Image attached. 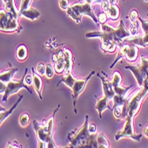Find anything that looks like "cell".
<instances>
[{
    "instance_id": "484cf974",
    "label": "cell",
    "mask_w": 148,
    "mask_h": 148,
    "mask_svg": "<svg viewBox=\"0 0 148 148\" xmlns=\"http://www.w3.org/2000/svg\"><path fill=\"white\" fill-rule=\"evenodd\" d=\"M138 66L140 68V69L142 70V72L145 75V76L146 77L148 75V59H146L144 56H141V62L138 65Z\"/></svg>"
},
{
    "instance_id": "d4e9b609",
    "label": "cell",
    "mask_w": 148,
    "mask_h": 148,
    "mask_svg": "<svg viewBox=\"0 0 148 148\" xmlns=\"http://www.w3.org/2000/svg\"><path fill=\"white\" fill-rule=\"evenodd\" d=\"M19 122L21 126L22 127H26L28 126L30 123V115L29 113H23L21 114L20 118H19Z\"/></svg>"
},
{
    "instance_id": "cb8c5ba5",
    "label": "cell",
    "mask_w": 148,
    "mask_h": 148,
    "mask_svg": "<svg viewBox=\"0 0 148 148\" xmlns=\"http://www.w3.org/2000/svg\"><path fill=\"white\" fill-rule=\"evenodd\" d=\"M111 82H112V84H113L114 88L122 85L123 77H122V75H121V73L119 71H115V72L113 73V77H112Z\"/></svg>"
},
{
    "instance_id": "7a4b0ae2",
    "label": "cell",
    "mask_w": 148,
    "mask_h": 148,
    "mask_svg": "<svg viewBox=\"0 0 148 148\" xmlns=\"http://www.w3.org/2000/svg\"><path fill=\"white\" fill-rule=\"evenodd\" d=\"M89 115H85V122L83 126L69 133L68 139L69 140V147L81 148H98L97 133H90L89 131Z\"/></svg>"
},
{
    "instance_id": "5b68a950",
    "label": "cell",
    "mask_w": 148,
    "mask_h": 148,
    "mask_svg": "<svg viewBox=\"0 0 148 148\" xmlns=\"http://www.w3.org/2000/svg\"><path fill=\"white\" fill-rule=\"evenodd\" d=\"M33 127L38 139V147H58L53 141V135L47 131L43 123H39L36 120L33 121Z\"/></svg>"
},
{
    "instance_id": "ffe728a7",
    "label": "cell",
    "mask_w": 148,
    "mask_h": 148,
    "mask_svg": "<svg viewBox=\"0 0 148 148\" xmlns=\"http://www.w3.org/2000/svg\"><path fill=\"white\" fill-rule=\"evenodd\" d=\"M22 99H23V95H19L18 100L16 101V103H15L14 105H13V106L11 107L10 109H8V110H4V109H3V111L1 110V114H0V123H1V125H2V123L5 122V120L13 113V111H14V109L18 106L19 103L22 100Z\"/></svg>"
},
{
    "instance_id": "d590c367",
    "label": "cell",
    "mask_w": 148,
    "mask_h": 148,
    "mask_svg": "<svg viewBox=\"0 0 148 148\" xmlns=\"http://www.w3.org/2000/svg\"><path fill=\"white\" fill-rule=\"evenodd\" d=\"M84 1H86L90 4H92V3H102L103 0H84Z\"/></svg>"
},
{
    "instance_id": "f546056e",
    "label": "cell",
    "mask_w": 148,
    "mask_h": 148,
    "mask_svg": "<svg viewBox=\"0 0 148 148\" xmlns=\"http://www.w3.org/2000/svg\"><path fill=\"white\" fill-rule=\"evenodd\" d=\"M45 70H46V65H45L42 62L37 65V66H36L37 74H39L40 75H45Z\"/></svg>"
},
{
    "instance_id": "d6986e66",
    "label": "cell",
    "mask_w": 148,
    "mask_h": 148,
    "mask_svg": "<svg viewBox=\"0 0 148 148\" xmlns=\"http://www.w3.org/2000/svg\"><path fill=\"white\" fill-rule=\"evenodd\" d=\"M107 15H108V18L111 19L112 21H116L119 19L120 17V10L117 5H111L107 7L105 11H104Z\"/></svg>"
},
{
    "instance_id": "6da1fadb",
    "label": "cell",
    "mask_w": 148,
    "mask_h": 148,
    "mask_svg": "<svg viewBox=\"0 0 148 148\" xmlns=\"http://www.w3.org/2000/svg\"><path fill=\"white\" fill-rule=\"evenodd\" d=\"M87 38L100 37L101 38V50L106 53H113L115 51L118 46L123 43V41L132 36L130 31H129L123 21H120L117 29L113 28L107 24L101 25V31H92L85 35Z\"/></svg>"
},
{
    "instance_id": "ab89813d",
    "label": "cell",
    "mask_w": 148,
    "mask_h": 148,
    "mask_svg": "<svg viewBox=\"0 0 148 148\" xmlns=\"http://www.w3.org/2000/svg\"><path fill=\"white\" fill-rule=\"evenodd\" d=\"M123 1H125V0H123Z\"/></svg>"
},
{
    "instance_id": "ac0fdd59",
    "label": "cell",
    "mask_w": 148,
    "mask_h": 148,
    "mask_svg": "<svg viewBox=\"0 0 148 148\" xmlns=\"http://www.w3.org/2000/svg\"><path fill=\"white\" fill-rule=\"evenodd\" d=\"M18 70L19 69H9L8 70L1 72V74H0V82L7 84L13 79V76H14L16 72H18Z\"/></svg>"
},
{
    "instance_id": "83f0119b",
    "label": "cell",
    "mask_w": 148,
    "mask_h": 148,
    "mask_svg": "<svg viewBox=\"0 0 148 148\" xmlns=\"http://www.w3.org/2000/svg\"><path fill=\"white\" fill-rule=\"evenodd\" d=\"M55 69L54 66H53L51 64H47L46 65V70H45V76L46 78L48 79H51L53 77V75H54V73H55Z\"/></svg>"
},
{
    "instance_id": "277c9868",
    "label": "cell",
    "mask_w": 148,
    "mask_h": 148,
    "mask_svg": "<svg viewBox=\"0 0 148 148\" xmlns=\"http://www.w3.org/2000/svg\"><path fill=\"white\" fill-rule=\"evenodd\" d=\"M18 19L14 18L12 13L5 9L0 10V30L4 33H20L22 30Z\"/></svg>"
},
{
    "instance_id": "52a82bcc",
    "label": "cell",
    "mask_w": 148,
    "mask_h": 148,
    "mask_svg": "<svg viewBox=\"0 0 148 148\" xmlns=\"http://www.w3.org/2000/svg\"><path fill=\"white\" fill-rule=\"evenodd\" d=\"M133 117L127 116L126 117V122L124 124V127L122 130L117 132L115 135V140H120L122 138H130L135 141H140L143 134H136L135 130H134V126H133Z\"/></svg>"
},
{
    "instance_id": "30bf717a",
    "label": "cell",
    "mask_w": 148,
    "mask_h": 148,
    "mask_svg": "<svg viewBox=\"0 0 148 148\" xmlns=\"http://www.w3.org/2000/svg\"><path fill=\"white\" fill-rule=\"evenodd\" d=\"M52 60L54 61V69L56 73L58 74H64L66 61H65V54L63 51H59L57 53L53 54Z\"/></svg>"
},
{
    "instance_id": "ba28073f",
    "label": "cell",
    "mask_w": 148,
    "mask_h": 148,
    "mask_svg": "<svg viewBox=\"0 0 148 148\" xmlns=\"http://www.w3.org/2000/svg\"><path fill=\"white\" fill-rule=\"evenodd\" d=\"M95 74V71H92L86 78L84 79H75V82L73 83L72 86L70 87L71 90H72V97H73V106H74V111L75 114H77L76 111V102H77V99L80 96V94L82 93L87 84V83L89 82V80L91 78V76Z\"/></svg>"
},
{
    "instance_id": "74e56055",
    "label": "cell",
    "mask_w": 148,
    "mask_h": 148,
    "mask_svg": "<svg viewBox=\"0 0 148 148\" xmlns=\"http://www.w3.org/2000/svg\"><path fill=\"white\" fill-rule=\"evenodd\" d=\"M111 5H117L118 4V0H108Z\"/></svg>"
},
{
    "instance_id": "f1b7e54d",
    "label": "cell",
    "mask_w": 148,
    "mask_h": 148,
    "mask_svg": "<svg viewBox=\"0 0 148 148\" xmlns=\"http://www.w3.org/2000/svg\"><path fill=\"white\" fill-rule=\"evenodd\" d=\"M32 1H33V0H21L19 12H22L23 10H25V9H27V8L30 7V6H31Z\"/></svg>"
},
{
    "instance_id": "d6a6232c",
    "label": "cell",
    "mask_w": 148,
    "mask_h": 148,
    "mask_svg": "<svg viewBox=\"0 0 148 148\" xmlns=\"http://www.w3.org/2000/svg\"><path fill=\"white\" fill-rule=\"evenodd\" d=\"M107 19H108V15H107L106 12H102V13H100V14L99 15V18H98L99 22L101 25H102V24L106 23Z\"/></svg>"
},
{
    "instance_id": "8992f818",
    "label": "cell",
    "mask_w": 148,
    "mask_h": 148,
    "mask_svg": "<svg viewBox=\"0 0 148 148\" xmlns=\"http://www.w3.org/2000/svg\"><path fill=\"white\" fill-rule=\"evenodd\" d=\"M27 73H28V69H25V72H24L25 75L21 80H13L12 79L11 82H9L6 84V88H5V93H4V96L2 98L3 102H5L11 95L18 92L21 89H25V90H27V91H28L29 93L32 94V91L29 90L28 85H26V84H25V75Z\"/></svg>"
},
{
    "instance_id": "5bb4252c",
    "label": "cell",
    "mask_w": 148,
    "mask_h": 148,
    "mask_svg": "<svg viewBox=\"0 0 148 148\" xmlns=\"http://www.w3.org/2000/svg\"><path fill=\"white\" fill-rule=\"evenodd\" d=\"M96 99H97V104H96L95 108L99 113V118L101 119L102 118V113H103L104 110H106V109L112 110V108L108 105V102H109L110 99L107 97H105V96L103 98H96Z\"/></svg>"
},
{
    "instance_id": "8d00e7d4",
    "label": "cell",
    "mask_w": 148,
    "mask_h": 148,
    "mask_svg": "<svg viewBox=\"0 0 148 148\" xmlns=\"http://www.w3.org/2000/svg\"><path fill=\"white\" fill-rule=\"evenodd\" d=\"M143 135L145 136L146 138H148V125H146L144 129V131H143Z\"/></svg>"
},
{
    "instance_id": "44dd1931",
    "label": "cell",
    "mask_w": 148,
    "mask_h": 148,
    "mask_svg": "<svg viewBox=\"0 0 148 148\" xmlns=\"http://www.w3.org/2000/svg\"><path fill=\"white\" fill-rule=\"evenodd\" d=\"M16 58L19 61H25L28 58V49L25 45H20L16 50Z\"/></svg>"
},
{
    "instance_id": "603a6c76",
    "label": "cell",
    "mask_w": 148,
    "mask_h": 148,
    "mask_svg": "<svg viewBox=\"0 0 148 148\" xmlns=\"http://www.w3.org/2000/svg\"><path fill=\"white\" fill-rule=\"evenodd\" d=\"M97 140H98L99 147H103V148L110 147L109 141H108V139H107V138L106 137V135H105V134H104L103 132L98 134V136H97Z\"/></svg>"
},
{
    "instance_id": "e575fe53",
    "label": "cell",
    "mask_w": 148,
    "mask_h": 148,
    "mask_svg": "<svg viewBox=\"0 0 148 148\" xmlns=\"http://www.w3.org/2000/svg\"><path fill=\"white\" fill-rule=\"evenodd\" d=\"M89 131L90 133H97V127H96V124L95 123H91L89 125Z\"/></svg>"
},
{
    "instance_id": "3957f363",
    "label": "cell",
    "mask_w": 148,
    "mask_h": 148,
    "mask_svg": "<svg viewBox=\"0 0 148 148\" xmlns=\"http://www.w3.org/2000/svg\"><path fill=\"white\" fill-rule=\"evenodd\" d=\"M66 14L70 16L76 23H79L82 21L83 15H88L90 16L94 22L99 24V20L96 17L95 13L93 11V7L91 4L88 2H78L75 3L73 5H70V6L66 9Z\"/></svg>"
},
{
    "instance_id": "7c38bea8",
    "label": "cell",
    "mask_w": 148,
    "mask_h": 148,
    "mask_svg": "<svg viewBox=\"0 0 148 148\" xmlns=\"http://www.w3.org/2000/svg\"><path fill=\"white\" fill-rule=\"evenodd\" d=\"M125 69H128V70H130L134 76H135L137 82H138V84L140 88H142L143 86V84H144V80L145 78V75L143 74L142 70L140 69V68L138 66H126Z\"/></svg>"
},
{
    "instance_id": "7402d4cb",
    "label": "cell",
    "mask_w": 148,
    "mask_h": 148,
    "mask_svg": "<svg viewBox=\"0 0 148 148\" xmlns=\"http://www.w3.org/2000/svg\"><path fill=\"white\" fill-rule=\"evenodd\" d=\"M5 4V10L11 13H12L14 18L19 19V11L15 8V3L14 0H3Z\"/></svg>"
},
{
    "instance_id": "1f68e13d",
    "label": "cell",
    "mask_w": 148,
    "mask_h": 148,
    "mask_svg": "<svg viewBox=\"0 0 148 148\" xmlns=\"http://www.w3.org/2000/svg\"><path fill=\"white\" fill-rule=\"evenodd\" d=\"M59 5H60V7L63 11H66V9H68L70 6L69 0H60V1H59Z\"/></svg>"
},
{
    "instance_id": "8fae6325",
    "label": "cell",
    "mask_w": 148,
    "mask_h": 148,
    "mask_svg": "<svg viewBox=\"0 0 148 148\" xmlns=\"http://www.w3.org/2000/svg\"><path fill=\"white\" fill-rule=\"evenodd\" d=\"M99 78L101 79L102 81V85H103V92H104V96L107 97L109 99H113L114 96L115 95V91L114 90V86L112 84V82H110L109 80L106 79L105 77L101 76L99 74L97 75Z\"/></svg>"
},
{
    "instance_id": "e0dca14e",
    "label": "cell",
    "mask_w": 148,
    "mask_h": 148,
    "mask_svg": "<svg viewBox=\"0 0 148 148\" xmlns=\"http://www.w3.org/2000/svg\"><path fill=\"white\" fill-rule=\"evenodd\" d=\"M129 44H130V47L127 51L125 58L127 59L128 61L134 62L137 60L138 56V45H134V44H130V43H129Z\"/></svg>"
},
{
    "instance_id": "836d02e7",
    "label": "cell",
    "mask_w": 148,
    "mask_h": 148,
    "mask_svg": "<svg viewBox=\"0 0 148 148\" xmlns=\"http://www.w3.org/2000/svg\"><path fill=\"white\" fill-rule=\"evenodd\" d=\"M25 84L27 85H31L33 84V75H25Z\"/></svg>"
},
{
    "instance_id": "4fadbf2b",
    "label": "cell",
    "mask_w": 148,
    "mask_h": 148,
    "mask_svg": "<svg viewBox=\"0 0 148 148\" xmlns=\"http://www.w3.org/2000/svg\"><path fill=\"white\" fill-rule=\"evenodd\" d=\"M32 75H33V86L36 90V92L40 99H42V90H43V81L41 78V75L39 74H36L35 72V69L32 68L31 69Z\"/></svg>"
},
{
    "instance_id": "4316f807",
    "label": "cell",
    "mask_w": 148,
    "mask_h": 148,
    "mask_svg": "<svg viewBox=\"0 0 148 148\" xmlns=\"http://www.w3.org/2000/svg\"><path fill=\"white\" fill-rule=\"evenodd\" d=\"M132 86H129V87H124L123 85H120L118 87H115L114 88V91H115V94L116 95H119V96H122V97H126V93L127 91L131 88Z\"/></svg>"
},
{
    "instance_id": "4dcf8cb0",
    "label": "cell",
    "mask_w": 148,
    "mask_h": 148,
    "mask_svg": "<svg viewBox=\"0 0 148 148\" xmlns=\"http://www.w3.org/2000/svg\"><path fill=\"white\" fill-rule=\"evenodd\" d=\"M130 20L131 22L136 21L138 20V10L133 9V10L131 11L130 14Z\"/></svg>"
},
{
    "instance_id": "9a60e30c",
    "label": "cell",
    "mask_w": 148,
    "mask_h": 148,
    "mask_svg": "<svg viewBox=\"0 0 148 148\" xmlns=\"http://www.w3.org/2000/svg\"><path fill=\"white\" fill-rule=\"evenodd\" d=\"M64 54H65V61H66V66H65V71L64 75H66L71 73L72 68H73V55L70 50L68 48H64L63 49Z\"/></svg>"
},
{
    "instance_id": "f35d334b",
    "label": "cell",
    "mask_w": 148,
    "mask_h": 148,
    "mask_svg": "<svg viewBox=\"0 0 148 148\" xmlns=\"http://www.w3.org/2000/svg\"><path fill=\"white\" fill-rule=\"evenodd\" d=\"M145 2H148V0H145Z\"/></svg>"
},
{
    "instance_id": "9c48e42d",
    "label": "cell",
    "mask_w": 148,
    "mask_h": 148,
    "mask_svg": "<svg viewBox=\"0 0 148 148\" xmlns=\"http://www.w3.org/2000/svg\"><path fill=\"white\" fill-rule=\"evenodd\" d=\"M138 21L141 23V27L142 29L145 33V35L143 36H130V38H126L123 42L125 43H130V44H134L136 45H139L142 47H146L148 46V21H145L142 18L138 17Z\"/></svg>"
},
{
    "instance_id": "2e32d148",
    "label": "cell",
    "mask_w": 148,
    "mask_h": 148,
    "mask_svg": "<svg viewBox=\"0 0 148 148\" xmlns=\"http://www.w3.org/2000/svg\"><path fill=\"white\" fill-rule=\"evenodd\" d=\"M21 16H24L27 19L31 20V21H35V20L39 18L40 12L36 9H35L32 6H30L29 8L23 10L22 12H19V18L21 17Z\"/></svg>"
}]
</instances>
